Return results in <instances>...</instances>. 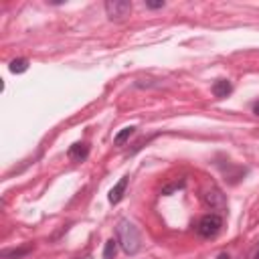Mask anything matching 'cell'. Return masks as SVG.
I'll return each mask as SVG.
<instances>
[{"label":"cell","instance_id":"6da1fadb","mask_svg":"<svg viewBox=\"0 0 259 259\" xmlns=\"http://www.w3.org/2000/svg\"><path fill=\"white\" fill-rule=\"evenodd\" d=\"M116 233H118V243L120 247L128 253V255H136L142 247V237H140V231L138 227L128 221V219H122L116 227Z\"/></svg>","mask_w":259,"mask_h":259},{"label":"cell","instance_id":"7a4b0ae2","mask_svg":"<svg viewBox=\"0 0 259 259\" xmlns=\"http://www.w3.org/2000/svg\"><path fill=\"white\" fill-rule=\"evenodd\" d=\"M221 229H223V217L211 213V215H205V217L199 221L197 233H199L201 237H205V239H211V237H215Z\"/></svg>","mask_w":259,"mask_h":259},{"label":"cell","instance_id":"3957f363","mask_svg":"<svg viewBox=\"0 0 259 259\" xmlns=\"http://www.w3.org/2000/svg\"><path fill=\"white\" fill-rule=\"evenodd\" d=\"M132 12V2L130 0H108L106 2V14L110 20H124Z\"/></svg>","mask_w":259,"mask_h":259},{"label":"cell","instance_id":"277c9868","mask_svg":"<svg viewBox=\"0 0 259 259\" xmlns=\"http://www.w3.org/2000/svg\"><path fill=\"white\" fill-rule=\"evenodd\" d=\"M201 199H203L205 207H209L213 211H225L227 209V199H225V194L217 186H211V188L203 190Z\"/></svg>","mask_w":259,"mask_h":259},{"label":"cell","instance_id":"5b68a950","mask_svg":"<svg viewBox=\"0 0 259 259\" xmlns=\"http://www.w3.org/2000/svg\"><path fill=\"white\" fill-rule=\"evenodd\" d=\"M67 156H69L73 162H83V160L89 156V146H87L85 142H75L73 146H69Z\"/></svg>","mask_w":259,"mask_h":259},{"label":"cell","instance_id":"8992f818","mask_svg":"<svg viewBox=\"0 0 259 259\" xmlns=\"http://www.w3.org/2000/svg\"><path fill=\"white\" fill-rule=\"evenodd\" d=\"M28 253H32V245H22V247H12V249H2L0 251V259H22Z\"/></svg>","mask_w":259,"mask_h":259},{"label":"cell","instance_id":"52a82bcc","mask_svg":"<svg viewBox=\"0 0 259 259\" xmlns=\"http://www.w3.org/2000/svg\"><path fill=\"white\" fill-rule=\"evenodd\" d=\"M126 188H128V176H124V178H120V182L110 190V203L112 205H118L122 199H124V194H126Z\"/></svg>","mask_w":259,"mask_h":259},{"label":"cell","instance_id":"ba28073f","mask_svg":"<svg viewBox=\"0 0 259 259\" xmlns=\"http://www.w3.org/2000/svg\"><path fill=\"white\" fill-rule=\"evenodd\" d=\"M231 91H233V85H231L229 79H217L213 83V95L215 97H221V100H223V97H229Z\"/></svg>","mask_w":259,"mask_h":259},{"label":"cell","instance_id":"9c48e42d","mask_svg":"<svg viewBox=\"0 0 259 259\" xmlns=\"http://www.w3.org/2000/svg\"><path fill=\"white\" fill-rule=\"evenodd\" d=\"M134 132H136V128H134V126H128V128H124L122 132H118V134H116V138H114V144H116V146H124V144L130 140V136H132Z\"/></svg>","mask_w":259,"mask_h":259},{"label":"cell","instance_id":"30bf717a","mask_svg":"<svg viewBox=\"0 0 259 259\" xmlns=\"http://www.w3.org/2000/svg\"><path fill=\"white\" fill-rule=\"evenodd\" d=\"M8 69H10V73H14V75H18V73H24L26 69H28V59H14V61H10V65H8Z\"/></svg>","mask_w":259,"mask_h":259},{"label":"cell","instance_id":"8fae6325","mask_svg":"<svg viewBox=\"0 0 259 259\" xmlns=\"http://www.w3.org/2000/svg\"><path fill=\"white\" fill-rule=\"evenodd\" d=\"M180 188H184V178H180V180H174V182L166 184L164 188H162V194H164V197H170V194H174V192H176V190H180Z\"/></svg>","mask_w":259,"mask_h":259},{"label":"cell","instance_id":"7c38bea8","mask_svg":"<svg viewBox=\"0 0 259 259\" xmlns=\"http://www.w3.org/2000/svg\"><path fill=\"white\" fill-rule=\"evenodd\" d=\"M118 241L116 239H110L108 243H106V249H104V259H114L116 257V251H118Z\"/></svg>","mask_w":259,"mask_h":259},{"label":"cell","instance_id":"4fadbf2b","mask_svg":"<svg viewBox=\"0 0 259 259\" xmlns=\"http://www.w3.org/2000/svg\"><path fill=\"white\" fill-rule=\"evenodd\" d=\"M164 6H166L164 0H158V2H152V0H146V8H150V10H158V8H164Z\"/></svg>","mask_w":259,"mask_h":259},{"label":"cell","instance_id":"5bb4252c","mask_svg":"<svg viewBox=\"0 0 259 259\" xmlns=\"http://www.w3.org/2000/svg\"><path fill=\"white\" fill-rule=\"evenodd\" d=\"M253 114H255V116H259V102L253 106Z\"/></svg>","mask_w":259,"mask_h":259},{"label":"cell","instance_id":"9a60e30c","mask_svg":"<svg viewBox=\"0 0 259 259\" xmlns=\"http://www.w3.org/2000/svg\"><path fill=\"white\" fill-rule=\"evenodd\" d=\"M251 259H259V247L255 249V253H253V257H251Z\"/></svg>","mask_w":259,"mask_h":259},{"label":"cell","instance_id":"2e32d148","mask_svg":"<svg viewBox=\"0 0 259 259\" xmlns=\"http://www.w3.org/2000/svg\"><path fill=\"white\" fill-rule=\"evenodd\" d=\"M219 259H229V255H227V253H221V255H219Z\"/></svg>","mask_w":259,"mask_h":259}]
</instances>
